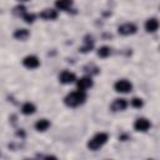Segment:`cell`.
Returning a JSON list of instances; mask_svg holds the SVG:
<instances>
[{
    "mask_svg": "<svg viewBox=\"0 0 160 160\" xmlns=\"http://www.w3.org/2000/svg\"><path fill=\"white\" fill-rule=\"evenodd\" d=\"M148 160H152V159H148Z\"/></svg>",
    "mask_w": 160,
    "mask_h": 160,
    "instance_id": "cell-21",
    "label": "cell"
},
{
    "mask_svg": "<svg viewBox=\"0 0 160 160\" xmlns=\"http://www.w3.org/2000/svg\"><path fill=\"white\" fill-rule=\"evenodd\" d=\"M126 106H128V101L125 99H115L110 105V109L112 111H121V110H125Z\"/></svg>",
    "mask_w": 160,
    "mask_h": 160,
    "instance_id": "cell-10",
    "label": "cell"
},
{
    "mask_svg": "<svg viewBox=\"0 0 160 160\" xmlns=\"http://www.w3.org/2000/svg\"><path fill=\"white\" fill-rule=\"evenodd\" d=\"M131 106L132 108H136V109H140V108H142V105H144V101L141 100V99H139V98H134V99H131Z\"/></svg>",
    "mask_w": 160,
    "mask_h": 160,
    "instance_id": "cell-18",
    "label": "cell"
},
{
    "mask_svg": "<svg viewBox=\"0 0 160 160\" xmlns=\"http://www.w3.org/2000/svg\"><path fill=\"white\" fill-rule=\"evenodd\" d=\"M39 16L44 20H55L58 18V11L54 10V9H44L39 14Z\"/></svg>",
    "mask_w": 160,
    "mask_h": 160,
    "instance_id": "cell-11",
    "label": "cell"
},
{
    "mask_svg": "<svg viewBox=\"0 0 160 160\" xmlns=\"http://www.w3.org/2000/svg\"><path fill=\"white\" fill-rule=\"evenodd\" d=\"M49 126H50V121L46 119H40L35 122V129L38 131H45L49 129Z\"/></svg>",
    "mask_w": 160,
    "mask_h": 160,
    "instance_id": "cell-13",
    "label": "cell"
},
{
    "mask_svg": "<svg viewBox=\"0 0 160 160\" xmlns=\"http://www.w3.org/2000/svg\"><path fill=\"white\" fill-rule=\"evenodd\" d=\"M59 80H60V82H62V84H71V82H74V81L76 80V76H75L74 72L68 71V70H64V71L59 75Z\"/></svg>",
    "mask_w": 160,
    "mask_h": 160,
    "instance_id": "cell-8",
    "label": "cell"
},
{
    "mask_svg": "<svg viewBox=\"0 0 160 160\" xmlns=\"http://www.w3.org/2000/svg\"><path fill=\"white\" fill-rule=\"evenodd\" d=\"M110 52H111V50H110L109 46H101V48L98 49V56L99 58H102V59L108 58L110 55Z\"/></svg>",
    "mask_w": 160,
    "mask_h": 160,
    "instance_id": "cell-16",
    "label": "cell"
},
{
    "mask_svg": "<svg viewBox=\"0 0 160 160\" xmlns=\"http://www.w3.org/2000/svg\"><path fill=\"white\" fill-rule=\"evenodd\" d=\"M86 100V94L84 91H80V90H76V91H72V92H69L65 99H64V102L70 106V108H76L81 104H84Z\"/></svg>",
    "mask_w": 160,
    "mask_h": 160,
    "instance_id": "cell-1",
    "label": "cell"
},
{
    "mask_svg": "<svg viewBox=\"0 0 160 160\" xmlns=\"http://www.w3.org/2000/svg\"><path fill=\"white\" fill-rule=\"evenodd\" d=\"M114 89L118 91V92H122V94H126V92H130L132 90V84L125 79H121V80H118L114 85Z\"/></svg>",
    "mask_w": 160,
    "mask_h": 160,
    "instance_id": "cell-3",
    "label": "cell"
},
{
    "mask_svg": "<svg viewBox=\"0 0 160 160\" xmlns=\"http://www.w3.org/2000/svg\"><path fill=\"white\" fill-rule=\"evenodd\" d=\"M29 35H30V32H29V30H26V29H18V30H15V32H14V38L18 39V40H21V41L26 40V39L29 38Z\"/></svg>",
    "mask_w": 160,
    "mask_h": 160,
    "instance_id": "cell-12",
    "label": "cell"
},
{
    "mask_svg": "<svg viewBox=\"0 0 160 160\" xmlns=\"http://www.w3.org/2000/svg\"><path fill=\"white\" fill-rule=\"evenodd\" d=\"M44 160H58V158L54 156V155H48V156L44 158Z\"/></svg>",
    "mask_w": 160,
    "mask_h": 160,
    "instance_id": "cell-20",
    "label": "cell"
},
{
    "mask_svg": "<svg viewBox=\"0 0 160 160\" xmlns=\"http://www.w3.org/2000/svg\"><path fill=\"white\" fill-rule=\"evenodd\" d=\"M92 79L90 78V76H84V78H81V79H79L78 81H76V86H78V90H80V91H86L88 89H90L91 86H92Z\"/></svg>",
    "mask_w": 160,
    "mask_h": 160,
    "instance_id": "cell-6",
    "label": "cell"
},
{
    "mask_svg": "<svg viewBox=\"0 0 160 160\" xmlns=\"http://www.w3.org/2000/svg\"><path fill=\"white\" fill-rule=\"evenodd\" d=\"M22 19H24L25 22L31 24V22H34V20H35V15H34V14H30V12H26V14L22 16Z\"/></svg>",
    "mask_w": 160,
    "mask_h": 160,
    "instance_id": "cell-19",
    "label": "cell"
},
{
    "mask_svg": "<svg viewBox=\"0 0 160 160\" xmlns=\"http://www.w3.org/2000/svg\"><path fill=\"white\" fill-rule=\"evenodd\" d=\"M35 105L34 104H31V102H25V104H22V106H21V112L24 114V115H31V114H34L35 112Z\"/></svg>",
    "mask_w": 160,
    "mask_h": 160,
    "instance_id": "cell-15",
    "label": "cell"
},
{
    "mask_svg": "<svg viewBox=\"0 0 160 160\" xmlns=\"http://www.w3.org/2000/svg\"><path fill=\"white\" fill-rule=\"evenodd\" d=\"M160 26V22L158 19L155 18H151V19H148L146 22H145V30L148 32H155Z\"/></svg>",
    "mask_w": 160,
    "mask_h": 160,
    "instance_id": "cell-9",
    "label": "cell"
},
{
    "mask_svg": "<svg viewBox=\"0 0 160 160\" xmlns=\"http://www.w3.org/2000/svg\"><path fill=\"white\" fill-rule=\"evenodd\" d=\"M88 39H89V36H86V40H85V45H84V46H81V48L79 49L81 52H88V51H90V50L92 49L94 41H92V39H90V40H88Z\"/></svg>",
    "mask_w": 160,
    "mask_h": 160,
    "instance_id": "cell-17",
    "label": "cell"
},
{
    "mask_svg": "<svg viewBox=\"0 0 160 160\" xmlns=\"http://www.w3.org/2000/svg\"><path fill=\"white\" fill-rule=\"evenodd\" d=\"M22 65L28 69H36L39 65H40V61L36 56L34 55H28L22 59Z\"/></svg>",
    "mask_w": 160,
    "mask_h": 160,
    "instance_id": "cell-7",
    "label": "cell"
},
{
    "mask_svg": "<svg viewBox=\"0 0 160 160\" xmlns=\"http://www.w3.org/2000/svg\"><path fill=\"white\" fill-rule=\"evenodd\" d=\"M136 30H138V28H136V25H134L132 22H125V24H122V25H120L119 28H118V32L120 34V35H132V34H135L136 32Z\"/></svg>",
    "mask_w": 160,
    "mask_h": 160,
    "instance_id": "cell-4",
    "label": "cell"
},
{
    "mask_svg": "<svg viewBox=\"0 0 160 160\" xmlns=\"http://www.w3.org/2000/svg\"><path fill=\"white\" fill-rule=\"evenodd\" d=\"M109 136L106 132H98L96 135H94L89 141H88V148L90 150H98L100 149L104 144H106Z\"/></svg>",
    "mask_w": 160,
    "mask_h": 160,
    "instance_id": "cell-2",
    "label": "cell"
},
{
    "mask_svg": "<svg viewBox=\"0 0 160 160\" xmlns=\"http://www.w3.org/2000/svg\"><path fill=\"white\" fill-rule=\"evenodd\" d=\"M55 6H56L59 10L66 11V10H69V9L72 6V1H70V0H60V1H56V2H55Z\"/></svg>",
    "mask_w": 160,
    "mask_h": 160,
    "instance_id": "cell-14",
    "label": "cell"
},
{
    "mask_svg": "<svg viewBox=\"0 0 160 160\" xmlns=\"http://www.w3.org/2000/svg\"><path fill=\"white\" fill-rule=\"evenodd\" d=\"M150 126H151L150 121H149L148 119H145V118H139V119H136L135 122H134V129H135L136 131H141V132L148 131V130L150 129Z\"/></svg>",
    "mask_w": 160,
    "mask_h": 160,
    "instance_id": "cell-5",
    "label": "cell"
}]
</instances>
